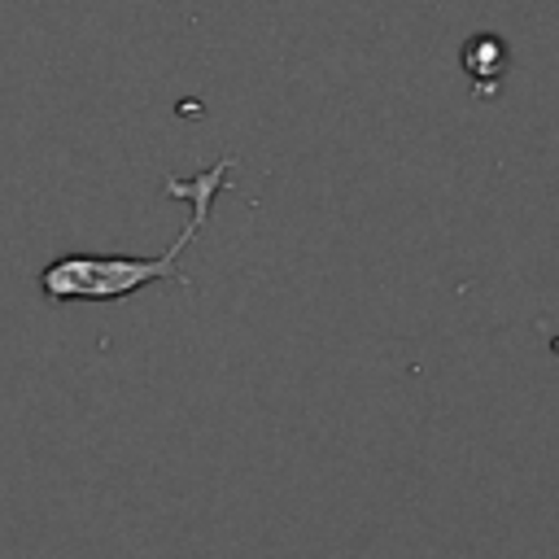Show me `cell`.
I'll return each mask as SVG.
<instances>
[{
    "mask_svg": "<svg viewBox=\"0 0 559 559\" xmlns=\"http://www.w3.org/2000/svg\"><path fill=\"white\" fill-rule=\"evenodd\" d=\"M231 157H214V166L188 175V179H166V197L175 201H188L192 205V218L179 227V236L166 245V253L157 258H135V253H61L52 258L35 284L48 301H118L144 284H157V280H179L188 284V275L179 271V258L183 249L197 240V231L210 223V210H214V197L227 188V175H231Z\"/></svg>",
    "mask_w": 559,
    "mask_h": 559,
    "instance_id": "6da1fadb",
    "label": "cell"
},
{
    "mask_svg": "<svg viewBox=\"0 0 559 559\" xmlns=\"http://www.w3.org/2000/svg\"><path fill=\"white\" fill-rule=\"evenodd\" d=\"M463 70L476 79V92H493L498 74L507 70V44L498 35H476L463 44Z\"/></svg>",
    "mask_w": 559,
    "mask_h": 559,
    "instance_id": "7a4b0ae2",
    "label": "cell"
}]
</instances>
